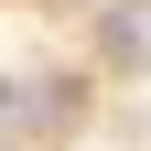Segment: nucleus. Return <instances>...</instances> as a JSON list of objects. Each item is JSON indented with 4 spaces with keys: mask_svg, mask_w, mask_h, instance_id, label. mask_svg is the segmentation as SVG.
I'll list each match as a JSON object with an SVG mask.
<instances>
[{
    "mask_svg": "<svg viewBox=\"0 0 151 151\" xmlns=\"http://www.w3.org/2000/svg\"><path fill=\"white\" fill-rule=\"evenodd\" d=\"M108 65H151V11H108Z\"/></svg>",
    "mask_w": 151,
    "mask_h": 151,
    "instance_id": "f257e3e1",
    "label": "nucleus"
}]
</instances>
